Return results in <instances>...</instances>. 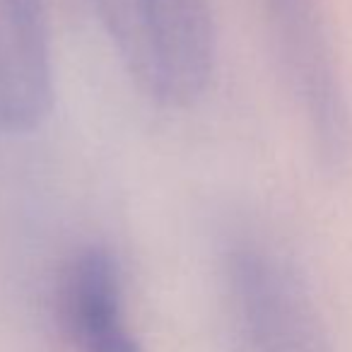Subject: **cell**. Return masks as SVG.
I'll return each instance as SVG.
<instances>
[{
    "label": "cell",
    "instance_id": "1",
    "mask_svg": "<svg viewBox=\"0 0 352 352\" xmlns=\"http://www.w3.org/2000/svg\"><path fill=\"white\" fill-rule=\"evenodd\" d=\"M138 87L166 109L193 107L212 82L217 30L212 0H92Z\"/></svg>",
    "mask_w": 352,
    "mask_h": 352
},
{
    "label": "cell",
    "instance_id": "2",
    "mask_svg": "<svg viewBox=\"0 0 352 352\" xmlns=\"http://www.w3.org/2000/svg\"><path fill=\"white\" fill-rule=\"evenodd\" d=\"M230 352H333L302 270L261 236L232 241L222 258Z\"/></svg>",
    "mask_w": 352,
    "mask_h": 352
},
{
    "label": "cell",
    "instance_id": "3",
    "mask_svg": "<svg viewBox=\"0 0 352 352\" xmlns=\"http://www.w3.org/2000/svg\"><path fill=\"white\" fill-rule=\"evenodd\" d=\"M280 70L318 169L340 179L352 164V107L323 0H258Z\"/></svg>",
    "mask_w": 352,
    "mask_h": 352
},
{
    "label": "cell",
    "instance_id": "4",
    "mask_svg": "<svg viewBox=\"0 0 352 352\" xmlns=\"http://www.w3.org/2000/svg\"><path fill=\"white\" fill-rule=\"evenodd\" d=\"M54 307L70 352H142L126 316L121 265L107 246H82L65 261Z\"/></svg>",
    "mask_w": 352,
    "mask_h": 352
},
{
    "label": "cell",
    "instance_id": "5",
    "mask_svg": "<svg viewBox=\"0 0 352 352\" xmlns=\"http://www.w3.org/2000/svg\"><path fill=\"white\" fill-rule=\"evenodd\" d=\"M54 109L46 0H0V133L27 135Z\"/></svg>",
    "mask_w": 352,
    "mask_h": 352
}]
</instances>
